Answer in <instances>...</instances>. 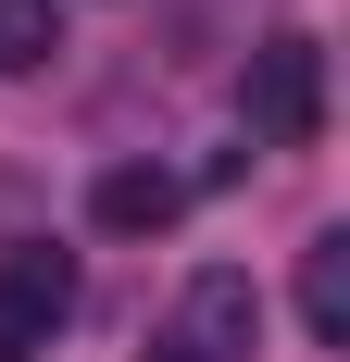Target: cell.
<instances>
[{"mask_svg":"<svg viewBox=\"0 0 350 362\" xmlns=\"http://www.w3.org/2000/svg\"><path fill=\"white\" fill-rule=\"evenodd\" d=\"M238 112H250V138H263V150H313V138H325V50H313L300 25L263 37V50H250Z\"/></svg>","mask_w":350,"mask_h":362,"instance_id":"1","label":"cell"},{"mask_svg":"<svg viewBox=\"0 0 350 362\" xmlns=\"http://www.w3.org/2000/svg\"><path fill=\"white\" fill-rule=\"evenodd\" d=\"M250 350H263V288L238 262H201L163 313V362H250Z\"/></svg>","mask_w":350,"mask_h":362,"instance_id":"2","label":"cell"},{"mask_svg":"<svg viewBox=\"0 0 350 362\" xmlns=\"http://www.w3.org/2000/svg\"><path fill=\"white\" fill-rule=\"evenodd\" d=\"M63 313H75V250L13 238V250H0V350H13V337H50Z\"/></svg>","mask_w":350,"mask_h":362,"instance_id":"3","label":"cell"},{"mask_svg":"<svg viewBox=\"0 0 350 362\" xmlns=\"http://www.w3.org/2000/svg\"><path fill=\"white\" fill-rule=\"evenodd\" d=\"M88 213H101V225H113V238H163V225H175V213H188V187H175V175H163V163H113V175H101V187H88Z\"/></svg>","mask_w":350,"mask_h":362,"instance_id":"4","label":"cell"},{"mask_svg":"<svg viewBox=\"0 0 350 362\" xmlns=\"http://www.w3.org/2000/svg\"><path fill=\"white\" fill-rule=\"evenodd\" d=\"M300 337H313V350H350V238L338 225L300 250Z\"/></svg>","mask_w":350,"mask_h":362,"instance_id":"5","label":"cell"},{"mask_svg":"<svg viewBox=\"0 0 350 362\" xmlns=\"http://www.w3.org/2000/svg\"><path fill=\"white\" fill-rule=\"evenodd\" d=\"M63 50V0H0V75H38Z\"/></svg>","mask_w":350,"mask_h":362,"instance_id":"6","label":"cell"},{"mask_svg":"<svg viewBox=\"0 0 350 362\" xmlns=\"http://www.w3.org/2000/svg\"><path fill=\"white\" fill-rule=\"evenodd\" d=\"M0 362H13V350H0Z\"/></svg>","mask_w":350,"mask_h":362,"instance_id":"7","label":"cell"}]
</instances>
